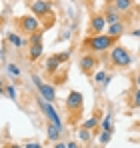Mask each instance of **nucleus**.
<instances>
[{
    "instance_id": "obj_20",
    "label": "nucleus",
    "mask_w": 140,
    "mask_h": 148,
    "mask_svg": "<svg viewBox=\"0 0 140 148\" xmlns=\"http://www.w3.org/2000/svg\"><path fill=\"white\" fill-rule=\"evenodd\" d=\"M106 80H108V72L106 70H98V72L94 74V84H100V86L104 84L106 86Z\"/></svg>"
},
{
    "instance_id": "obj_1",
    "label": "nucleus",
    "mask_w": 140,
    "mask_h": 148,
    "mask_svg": "<svg viewBox=\"0 0 140 148\" xmlns=\"http://www.w3.org/2000/svg\"><path fill=\"white\" fill-rule=\"evenodd\" d=\"M114 44H116V40L112 36H108V34H92V36H88L82 42V46L88 48L90 52H106V50L112 48Z\"/></svg>"
},
{
    "instance_id": "obj_12",
    "label": "nucleus",
    "mask_w": 140,
    "mask_h": 148,
    "mask_svg": "<svg viewBox=\"0 0 140 148\" xmlns=\"http://www.w3.org/2000/svg\"><path fill=\"white\" fill-rule=\"evenodd\" d=\"M6 40L14 46V48H22V46H26L28 44V40H24L20 34H16V32H10V34H6Z\"/></svg>"
},
{
    "instance_id": "obj_9",
    "label": "nucleus",
    "mask_w": 140,
    "mask_h": 148,
    "mask_svg": "<svg viewBox=\"0 0 140 148\" xmlns=\"http://www.w3.org/2000/svg\"><path fill=\"white\" fill-rule=\"evenodd\" d=\"M38 92H40V96L46 100V102H50V104H54L56 102V88L52 86V84H40L38 86Z\"/></svg>"
},
{
    "instance_id": "obj_22",
    "label": "nucleus",
    "mask_w": 140,
    "mask_h": 148,
    "mask_svg": "<svg viewBox=\"0 0 140 148\" xmlns=\"http://www.w3.org/2000/svg\"><path fill=\"white\" fill-rule=\"evenodd\" d=\"M6 72L10 74V76H14V78L22 76V70H20V68H18L16 64H12V62H10V64H6Z\"/></svg>"
},
{
    "instance_id": "obj_8",
    "label": "nucleus",
    "mask_w": 140,
    "mask_h": 148,
    "mask_svg": "<svg viewBox=\"0 0 140 148\" xmlns=\"http://www.w3.org/2000/svg\"><path fill=\"white\" fill-rule=\"evenodd\" d=\"M106 26L108 24H106L102 14H92V18H90V32L92 34H102L106 30Z\"/></svg>"
},
{
    "instance_id": "obj_24",
    "label": "nucleus",
    "mask_w": 140,
    "mask_h": 148,
    "mask_svg": "<svg viewBox=\"0 0 140 148\" xmlns=\"http://www.w3.org/2000/svg\"><path fill=\"white\" fill-rule=\"evenodd\" d=\"M28 44H42V30H38V32L30 34V38H28Z\"/></svg>"
},
{
    "instance_id": "obj_10",
    "label": "nucleus",
    "mask_w": 140,
    "mask_h": 148,
    "mask_svg": "<svg viewBox=\"0 0 140 148\" xmlns=\"http://www.w3.org/2000/svg\"><path fill=\"white\" fill-rule=\"evenodd\" d=\"M102 16H104V20H106V24H114V22H120L122 18H120V12H118L116 8H114V4H108L106 8H104V12H102Z\"/></svg>"
},
{
    "instance_id": "obj_6",
    "label": "nucleus",
    "mask_w": 140,
    "mask_h": 148,
    "mask_svg": "<svg viewBox=\"0 0 140 148\" xmlns=\"http://www.w3.org/2000/svg\"><path fill=\"white\" fill-rule=\"evenodd\" d=\"M30 10H32V16H36L42 22V18H48L52 14V4H48L46 0H32Z\"/></svg>"
},
{
    "instance_id": "obj_2",
    "label": "nucleus",
    "mask_w": 140,
    "mask_h": 148,
    "mask_svg": "<svg viewBox=\"0 0 140 148\" xmlns=\"http://www.w3.org/2000/svg\"><path fill=\"white\" fill-rule=\"evenodd\" d=\"M110 64H112L114 68H128V66L132 64V54L124 48V46L114 44V46L110 48Z\"/></svg>"
},
{
    "instance_id": "obj_16",
    "label": "nucleus",
    "mask_w": 140,
    "mask_h": 148,
    "mask_svg": "<svg viewBox=\"0 0 140 148\" xmlns=\"http://www.w3.org/2000/svg\"><path fill=\"white\" fill-rule=\"evenodd\" d=\"M60 64H62V62L58 60V54H54V56H50V58L46 60V64H44V68H46V72H56Z\"/></svg>"
},
{
    "instance_id": "obj_34",
    "label": "nucleus",
    "mask_w": 140,
    "mask_h": 148,
    "mask_svg": "<svg viewBox=\"0 0 140 148\" xmlns=\"http://www.w3.org/2000/svg\"><path fill=\"white\" fill-rule=\"evenodd\" d=\"M8 148H22V146H18V144H10Z\"/></svg>"
},
{
    "instance_id": "obj_21",
    "label": "nucleus",
    "mask_w": 140,
    "mask_h": 148,
    "mask_svg": "<svg viewBox=\"0 0 140 148\" xmlns=\"http://www.w3.org/2000/svg\"><path fill=\"white\" fill-rule=\"evenodd\" d=\"M78 138H80L82 142H90V140H92V130L80 128V130H78Z\"/></svg>"
},
{
    "instance_id": "obj_17",
    "label": "nucleus",
    "mask_w": 140,
    "mask_h": 148,
    "mask_svg": "<svg viewBox=\"0 0 140 148\" xmlns=\"http://www.w3.org/2000/svg\"><path fill=\"white\" fill-rule=\"evenodd\" d=\"M132 4H134V0H114V8H116L120 14L122 12H128L132 8Z\"/></svg>"
},
{
    "instance_id": "obj_19",
    "label": "nucleus",
    "mask_w": 140,
    "mask_h": 148,
    "mask_svg": "<svg viewBox=\"0 0 140 148\" xmlns=\"http://www.w3.org/2000/svg\"><path fill=\"white\" fill-rule=\"evenodd\" d=\"M98 124H100V120H98V114H94V116H90L88 120H84V122H82V128H86V130H94Z\"/></svg>"
},
{
    "instance_id": "obj_27",
    "label": "nucleus",
    "mask_w": 140,
    "mask_h": 148,
    "mask_svg": "<svg viewBox=\"0 0 140 148\" xmlns=\"http://www.w3.org/2000/svg\"><path fill=\"white\" fill-rule=\"evenodd\" d=\"M32 82H34V86H36V88L42 84V80H40V76H38V74H32Z\"/></svg>"
},
{
    "instance_id": "obj_31",
    "label": "nucleus",
    "mask_w": 140,
    "mask_h": 148,
    "mask_svg": "<svg viewBox=\"0 0 140 148\" xmlns=\"http://www.w3.org/2000/svg\"><path fill=\"white\" fill-rule=\"evenodd\" d=\"M4 88H6V84H4L2 78H0V94H4Z\"/></svg>"
},
{
    "instance_id": "obj_26",
    "label": "nucleus",
    "mask_w": 140,
    "mask_h": 148,
    "mask_svg": "<svg viewBox=\"0 0 140 148\" xmlns=\"http://www.w3.org/2000/svg\"><path fill=\"white\" fill-rule=\"evenodd\" d=\"M68 58H70V50H64V52L58 54V60H60V62H66Z\"/></svg>"
},
{
    "instance_id": "obj_18",
    "label": "nucleus",
    "mask_w": 140,
    "mask_h": 148,
    "mask_svg": "<svg viewBox=\"0 0 140 148\" xmlns=\"http://www.w3.org/2000/svg\"><path fill=\"white\" fill-rule=\"evenodd\" d=\"M128 106H130V108H140V88H136V90L130 94Z\"/></svg>"
},
{
    "instance_id": "obj_33",
    "label": "nucleus",
    "mask_w": 140,
    "mask_h": 148,
    "mask_svg": "<svg viewBox=\"0 0 140 148\" xmlns=\"http://www.w3.org/2000/svg\"><path fill=\"white\" fill-rule=\"evenodd\" d=\"M136 84H138V88H140V72H138V76H136Z\"/></svg>"
},
{
    "instance_id": "obj_25",
    "label": "nucleus",
    "mask_w": 140,
    "mask_h": 148,
    "mask_svg": "<svg viewBox=\"0 0 140 148\" xmlns=\"http://www.w3.org/2000/svg\"><path fill=\"white\" fill-rule=\"evenodd\" d=\"M110 138H112V132H100V144H108L110 142Z\"/></svg>"
},
{
    "instance_id": "obj_15",
    "label": "nucleus",
    "mask_w": 140,
    "mask_h": 148,
    "mask_svg": "<svg viewBox=\"0 0 140 148\" xmlns=\"http://www.w3.org/2000/svg\"><path fill=\"white\" fill-rule=\"evenodd\" d=\"M98 126H100V130H102V132H114V126H112V112H108V114L100 120Z\"/></svg>"
},
{
    "instance_id": "obj_29",
    "label": "nucleus",
    "mask_w": 140,
    "mask_h": 148,
    "mask_svg": "<svg viewBox=\"0 0 140 148\" xmlns=\"http://www.w3.org/2000/svg\"><path fill=\"white\" fill-rule=\"evenodd\" d=\"M66 148H80L78 142H66Z\"/></svg>"
},
{
    "instance_id": "obj_28",
    "label": "nucleus",
    "mask_w": 140,
    "mask_h": 148,
    "mask_svg": "<svg viewBox=\"0 0 140 148\" xmlns=\"http://www.w3.org/2000/svg\"><path fill=\"white\" fill-rule=\"evenodd\" d=\"M24 148H42L40 142H28V144H24Z\"/></svg>"
},
{
    "instance_id": "obj_35",
    "label": "nucleus",
    "mask_w": 140,
    "mask_h": 148,
    "mask_svg": "<svg viewBox=\"0 0 140 148\" xmlns=\"http://www.w3.org/2000/svg\"><path fill=\"white\" fill-rule=\"evenodd\" d=\"M82 2H86V4H90V2H92V0H82Z\"/></svg>"
},
{
    "instance_id": "obj_7",
    "label": "nucleus",
    "mask_w": 140,
    "mask_h": 148,
    "mask_svg": "<svg viewBox=\"0 0 140 148\" xmlns=\"http://www.w3.org/2000/svg\"><path fill=\"white\" fill-rule=\"evenodd\" d=\"M78 66H80V70H82L84 74H92L94 68L98 66V60H96V56H94V54H84V56L80 58Z\"/></svg>"
},
{
    "instance_id": "obj_23",
    "label": "nucleus",
    "mask_w": 140,
    "mask_h": 148,
    "mask_svg": "<svg viewBox=\"0 0 140 148\" xmlns=\"http://www.w3.org/2000/svg\"><path fill=\"white\" fill-rule=\"evenodd\" d=\"M4 94H6L10 100H16V98H18V94H16V86H14V84H6Z\"/></svg>"
},
{
    "instance_id": "obj_32",
    "label": "nucleus",
    "mask_w": 140,
    "mask_h": 148,
    "mask_svg": "<svg viewBox=\"0 0 140 148\" xmlns=\"http://www.w3.org/2000/svg\"><path fill=\"white\" fill-rule=\"evenodd\" d=\"M132 36H140V28H136V30H132Z\"/></svg>"
},
{
    "instance_id": "obj_4",
    "label": "nucleus",
    "mask_w": 140,
    "mask_h": 148,
    "mask_svg": "<svg viewBox=\"0 0 140 148\" xmlns=\"http://www.w3.org/2000/svg\"><path fill=\"white\" fill-rule=\"evenodd\" d=\"M82 106H84V96H82L78 90H72L68 96H66V110H68L70 114H74V116H72L74 120L80 116Z\"/></svg>"
},
{
    "instance_id": "obj_5",
    "label": "nucleus",
    "mask_w": 140,
    "mask_h": 148,
    "mask_svg": "<svg viewBox=\"0 0 140 148\" xmlns=\"http://www.w3.org/2000/svg\"><path fill=\"white\" fill-rule=\"evenodd\" d=\"M16 26L26 32V34H34V32H38V30H42V22L36 18V16H32V14H26V16H20L18 20H16Z\"/></svg>"
},
{
    "instance_id": "obj_13",
    "label": "nucleus",
    "mask_w": 140,
    "mask_h": 148,
    "mask_svg": "<svg viewBox=\"0 0 140 148\" xmlns=\"http://www.w3.org/2000/svg\"><path fill=\"white\" fill-rule=\"evenodd\" d=\"M42 52H44L42 44H30V48H28V58H30L32 62H36V60L42 56Z\"/></svg>"
},
{
    "instance_id": "obj_30",
    "label": "nucleus",
    "mask_w": 140,
    "mask_h": 148,
    "mask_svg": "<svg viewBox=\"0 0 140 148\" xmlns=\"http://www.w3.org/2000/svg\"><path fill=\"white\" fill-rule=\"evenodd\" d=\"M54 148H66V144H64V142H60V140H58V142H54Z\"/></svg>"
},
{
    "instance_id": "obj_11",
    "label": "nucleus",
    "mask_w": 140,
    "mask_h": 148,
    "mask_svg": "<svg viewBox=\"0 0 140 148\" xmlns=\"http://www.w3.org/2000/svg\"><path fill=\"white\" fill-rule=\"evenodd\" d=\"M126 32V26H124V20H120V22H114V24L108 26V36H112L114 40H118L122 34Z\"/></svg>"
},
{
    "instance_id": "obj_14",
    "label": "nucleus",
    "mask_w": 140,
    "mask_h": 148,
    "mask_svg": "<svg viewBox=\"0 0 140 148\" xmlns=\"http://www.w3.org/2000/svg\"><path fill=\"white\" fill-rule=\"evenodd\" d=\"M48 140H50V142H58V140H60V136H62V130H60V128H58V126H54V124H50L48 122Z\"/></svg>"
},
{
    "instance_id": "obj_3",
    "label": "nucleus",
    "mask_w": 140,
    "mask_h": 148,
    "mask_svg": "<svg viewBox=\"0 0 140 148\" xmlns=\"http://www.w3.org/2000/svg\"><path fill=\"white\" fill-rule=\"evenodd\" d=\"M36 102H38V106H40L42 114H44V116L48 118V122H50V124H54V126H58V128L62 130V128H64V124H62V120H60V116H58V112H56L54 104L46 102V100L42 98V96H40V98L36 100Z\"/></svg>"
}]
</instances>
